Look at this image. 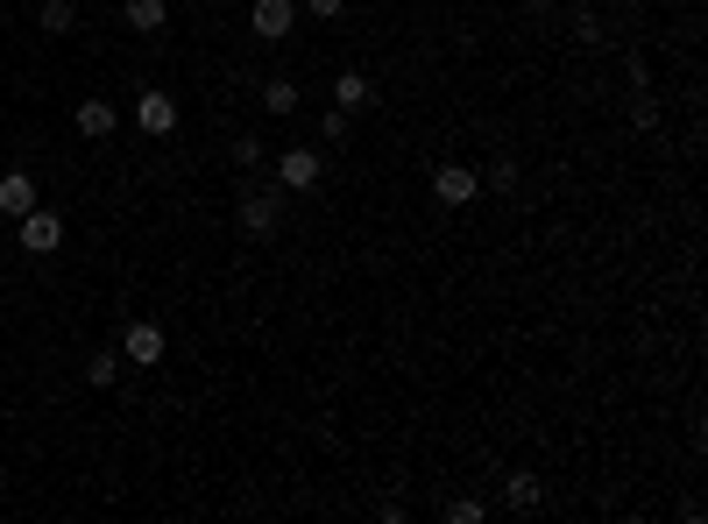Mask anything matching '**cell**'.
Listing matches in <instances>:
<instances>
[{"label":"cell","instance_id":"cell-22","mask_svg":"<svg viewBox=\"0 0 708 524\" xmlns=\"http://www.w3.org/2000/svg\"><path fill=\"white\" fill-rule=\"evenodd\" d=\"M524 8H532V14H546V8H553V0H524Z\"/></svg>","mask_w":708,"mask_h":524},{"label":"cell","instance_id":"cell-20","mask_svg":"<svg viewBox=\"0 0 708 524\" xmlns=\"http://www.w3.org/2000/svg\"><path fill=\"white\" fill-rule=\"evenodd\" d=\"M234 163H248V171H255V163H263V135H234Z\"/></svg>","mask_w":708,"mask_h":524},{"label":"cell","instance_id":"cell-6","mask_svg":"<svg viewBox=\"0 0 708 524\" xmlns=\"http://www.w3.org/2000/svg\"><path fill=\"white\" fill-rule=\"evenodd\" d=\"M135 128L142 135H177V100L163 93V85H149V93L135 100Z\"/></svg>","mask_w":708,"mask_h":524},{"label":"cell","instance_id":"cell-1","mask_svg":"<svg viewBox=\"0 0 708 524\" xmlns=\"http://www.w3.org/2000/svg\"><path fill=\"white\" fill-rule=\"evenodd\" d=\"M14 242H22L28 256H57V248H65V213H50V206H28V213L14 220Z\"/></svg>","mask_w":708,"mask_h":524},{"label":"cell","instance_id":"cell-17","mask_svg":"<svg viewBox=\"0 0 708 524\" xmlns=\"http://www.w3.org/2000/svg\"><path fill=\"white\" fill-rule=\"evenodd\" d=\"M630 128H645V135L659 128V100L645 93V85H638V100H630Z\"/></svg>","mask_w":708,"mask_h":524},{"label":"cell","instance_id":"cell-9","mask_svg":"<svg viewBox=\"0 0 708 524\" xmlns=\"http://www.w3.org/2000/svg\"><path fill=\"white\" fill-rule=\"evenodd\" d=\"M120 22H128L135 36H163V28H171V0H120Z\"/></svg>","mask_w":708,"mask_h":524},{"label":"cell","instance_id":"cell-23","mask_svg":"<svg viewBox=\"0 0 708 524\" xmlns=\"http://www.w3.org/2000/svg\"><path fill=\"white\" fill-rule=\"evenodd\" d=\"M71 8H79V0H71Z\"/></svg>","mask_w":708,"mask_h":524},{"label":"cell","instance_id":"cell-16","mask_svg":"<svg viewBox=\"0 0 708 524\" xmlns=\"http://www.w3.org/2000/svg\"><path fill=\"white\" fill-rule=\"evenodd\" d=\"M114 376H120V354H93V362H85V383H93V391H114Z\"/></svg>","mask_w":708,"mask_h":524},{"label":"cell","instance_id":"cell-4","mask_svg":"<svg viewBox=\"0 0 708 524\" xmlns=\"http://www.w3.org/2000/svg\"><path fill=\"white\" fill-rule=\"evenodd\" d=\"M248 28L263 43H283L298 28V0H255V8H248Z\"/></svg>","mask_w":708,"mask_h":524},{"label":"cell","instance_id":"cell-14","mask_svg":"<svg viewBox=\"0 0 708 524\" xmlns=\"http://www.w3.org/2000/svg\"><path fill=\"white\" fill-rule=\"evenodd\" d=\"M79 28V8L71 0H43V36H71Z\"/></svg>","mask_w":708,"mask_h":524},{"label":"cell","instance_id":"cell-5","mask_svg":"<svg viewBox=\"0 0 708 524\" xmlns=\"http://www.w3.org/2000/svg\"><path fill=\"white\" fill-rule=\"evenodd\" d=\"M432 199H440V206H475L481 199V177L461 171V163H440V171H432Z\"/></svg>","mask_w":708,"mask_h":524},{"label":"cell","instance_id":"cell-2","mask_svg":"<svg viewBox=\"0 0 708 524\" xmlns=\"http://www.w3.org/2000/svg\"><path fill=\"white\" fill-rule=\"evenodd\" d=\"M320 177H326V156L312 142H298V149L277 156V191H320Z\"/></svg>","mask_w":708,"mask_h":524},{"label":"cell","instance_id":"cell-15","mask_svg":"<svg viewBox=\"0 0 708 524\" xmlns=\"http://www.w3.org/2000/svg\"><path fill=\"white\" fill-rule=\"evenodd\" d=\"M440 517H446V524H481V517H489V503H475V497H454V503H440Z\"/></svg>","mask_w":708,"mask_h":524},{"label":"cell","instance_id":"cell-19","mask_svg":"<svg viewBox=\"0 0 708 524\" xmlns=\"http://www.w3.org/2000/svg\"><path fill=\"white\" fill-rule=\"evenodd\" d=\"M298 14H312V22H340L348 0H298Z\"/></svg>","mask_w":708,"mask_h":524},{"label":"cell","instance_id":"cell-11","mask_svg":"<svg viewBox=\"0 0 708 524\" xmlns=\"http://www.w3.org/2000/svg\"><path fill=\"white\" fill-rule=\"evenodd\" d=\"M298 100H305V93H298V79H263V107H269V121H291Z\"/></svg>","mask_w":708,"mask_h":524},{"label":"cell","instance_id":"cell-12","mask_svg":"<svg viewBox=\"0 0 708 524\" xmlns=\"http://www.w3.org/2000/svg\"><path fill=\"white\" fill-rule=\"evenodd\" d=\"M71 121H79V135H93V142H100V135L120 128V114L107 107V100H79V114H71Z\"/></svg>","mask_w":708,"mask_h":524},{"label":"cell","instance_id":"cell-10","mask_svg":"<svg viewBox=\"0 0 708 524\" xmlns=\"http://www.w3.org/2000/svg\"><path fill=\"white\" fill-rule=\"evenodd\" d=\"M503 503L510 511H538V503H546V482H538L532 468H510L503 475Z\"/></svg>","mask_w":708,"mask_h":524},{"label":"cell","instance_id":"cell-21","mask_svg":"<svg viewBox=\"0 0 708 524\" xmlns=\"http://www.w3.org/2000/svg\"><path fill=\"white\" fill-rule=\"evenodd\" d=\"M574 36H581V43H602V14H595V8L574 14Z\"/></svg>","mask_w":708,"mask_h":524},{"label":"cell","instance_id":"cell-8","mask_svg":"<svg viewBox=\"0 0 708 524\" xmlns=\"http://www.w3.org/2000/svg\"><path fill=\"white\" fill-rule=\"evenodd\" d=\"M28 206H43L36 177H28V171H0V213H8V220H22Z\"/></svg>","mask_w":708,"mask_h":524},{"label":"cell","instance_id":"cell-7","mask_svg":"<svg viewBox=\"0 0 708 524\" xmlns=\"http://www.w3.org/2000/svg\"><path fill=\"white\" fill-rule=\"evenodd\" d=\"M277 220H283V199H277V191H248V199H241V234H255V242H263V234H277Z\"/></svg>","mask_w":708,"mask_h":524},{"label":"cell","instance_id":"cell-13","mask_svg":"<svg viewBox=\"0 0 708 524\" xmlns=\"http://www.w3.org/2000/svg\"><path fill=\"white\" fill-rule=\"evenodd\" d=\"M369 100H375V85H369V79H361V71H340V79H334V107H340V114H355V107H369Z\"/></svg>","mask_w":708,"mask_h":524},{"label":"cell","instance_id":"cell-18","mask_svg":"<svg viewBox=\"0 0 708 524\" xmlns=\"http://www.w3.org/2000/svg\"><path fill=\"white\" fill-rule=\"evenodd\" d=\"M481 185H489V191H518V163H510V156H496V163H489V177H481Z\"/></svg>","mask_w":708,"mask_h":524},{"label":"cell","instance_id":"cell-3","mask_svg":"<svg viewBox=\"0 0 708 524\" xmlns=\"http://www.w3.org/2000/svg\"><path fill=\"white\" fill-rule=\"evenodd\" d=\"M120 362L156 369V362H163V326H156V319H128V326H120Z\"/></svg>","mask_w":708,"mask_h":524}]
</instances>
